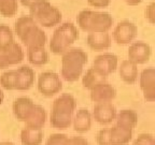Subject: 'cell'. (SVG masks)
<instances>
[{
    "mask_svg": "<svg viewBox=\"0 0 155 145\" xmlns=\"http://www.w3.org/2000/svg\"><path fill=\"white\" fill-rule=\"evenodd\" d=\"M77 109V100L70 94H63L57 97L52 105L50 123L58 130H65L70 127L72 116Z\"/></svg>",
    "mask_w": 155,
    "mask_h": 145,
    "instance_id": "obj_1",
    "label": "cell"
},
{
    "mask_svg": "<svg viewBox=\"0 0 155 145\" xmlns=\"http://www.w3.org/2000/svg\"><path fill=\"white\" fill-rule=\"evenodd\" d=\"M14 31L27 48L44 47L46 34L31 16H21L14 24Z\"/></svg>",
    "mask_w": 155,
    "mask_h": 145,
    "instance_id": "obj_2",
    "label": "cell"
},
{
    "mask_svg": "<svg viewBox=\"0 0 155 145\" xmlns=\"http://www.w3.org/2000/svg\"><path fill=\"white\" fill-rule=\"evenodd\" d=\"M87 54L81 48H69L61 56V76L67 82H75L82 75Z\"/></svg>",
    "mask_w": 155,
    "mask_h": 145,
    "instance_id": "obj_3",
    "label": "cell"
},
{
    "mask_svg": "<svg viewBox=\"0 0 155 145\" xmlns=\"http://www.w3.org/2000/svg\"><path fill=\"white\" fill-rule=\"evenodd\" d=\"M77 22L83 31L88 34L108 32L113 25V18L109 13L83 10L78 14Z\"/></svg>",
    "mask_w": 155,
    "mask_h": 145,
    "instance_id": "obj_4",
    "label": "cell"
},
{
    "mask_svg": "<svg viewBox=\"0 0 155 145\" xmlns=\"http://www.w3.org/2000/svg\"><path fill=\"white\" fill-rule=\"evenodd\" d=\"M29 16H31L38 25L51 28L61 21V13L48 0H36L29 7Z\"/></svg>",
    "mask_w": 155,
    "mask_h": 145,
    "instance_id": "obj_5",
    "label": "cell"
},
{
    "mask_svg": "<svg viewBox=\"0 0 155 145\" xmlns=\"http://www.w3.org/2000/svg\"><path fill=\"white\" fill-rule=\"evenodd\" d=\"M79 39V31L72 23H64L55 29L51 41L50 50L55 55H63Z\"/></svg>",
    "mask_w": 155,
    "mask_h": 145,
    "instance_id": "obj_6",
    "label": "cell"
},
{
    "mask_svg": "<svg viewBox=\"0 0 155 145\" xmlns=\"http://www.w3.org/2000/svg\"><path fill=\"white\" fill-rule=\"evenodd\" d=\"M63 88V83L59 75L52 71H46L39 75L38 90L44 97H53L57 95Z\"/></svg>",
    "mask_w": 155,
    "mask_h": 145,
    "instance_id": "obj_7",
    "label": "cell"
},
{
    "mask_svg": "<svg viewBox=\"0 0 155 145\" xmlns=\"http://www.w3.org/2000/svg\"><path fill=\"white\" fill-rule=\"evenodd\" d=\"M23 59H24V51L17 42L13 41L0 47V69L15 66L22 63Z\"/></svg>",
    "mask_w": 155,
    "mask_h": 145,
    "instance_id": "obj_8",
    "label": "cell"
},
{
    "mask_svg": "<svg viewBox=\"0 0 155 145\" xmlns=\"http://www.w3.org/2000/svg\"><path fill=\"white\" fill-rule=\"evenodd\" d=\"M138 34V28L129 21H123L116 25L113 30V40L119 45H126L134 41Z\"/></svg>",
    "mask_w": 155,
    "mask_h": 145,
    "instance_id": "obj_9",
    "label": "cell"
},
{
    "mask_svg": "<svg viewBox=\"0 0 155 145\" xmlns=\"http://www.w3.org/2000/svg\"><path fill=\"white\" fill-rule=\"evenodd\" d=\"M152 50L151 46L144 41H137L130 44L127 52L128 60L136 65H143L150 60Z\"/></svg>",
    "mask_w": 155,
    "mask_h": 145,
    "instance_id": "obj_10",
    "label": "cell"
},
{
    "mask_svg": "<svg viewBox=\"0 0 155 145\" xmlns=\"http://www.w3.org/2000/svg\"><path fill=\"white\" fill-rule=\"evenodd\" d=\"M117 65H119L117 56L112 53H104L101 55H98L94 59L93 68L107 77L117 69Z\"/></svg>",
    "mask_w": 155,
    "mask_h": 145,
    "instance_id": "obj_11",
    "label": "cell"
},
{
    "mask_svg": "<svg viewBox=\"0 0 155 145\" xmlns=\"http://www.w3.org/2000/svg\"><path fill=\"white\" fill-rule=\"evenodd\" d=\"M140 88L143 98L147 101L153 102L155 100V70L153 67L143 69L139 77Z\"/></svg>",
    "mask_w": 155,
    "mask_h": 145,
    "instance_id": "obj_12",
    "label": "cell"
},
{
    "mask_svg": "<svg viewBox=\"0 0 155 145\" xmlns=\"http://www.w3.org/2000/svg\"><path fill=\"white\" fill-rule=\"evenodd\" d=\"M36 104L28 97H18L17 99L14 100L12 105L13 114H14L15 118L19 121L26 123L30 115L34 112Z\"/></svg>",
    "mask_w": 155,
    "mask_h": 145,
    "instance_id": "obj_13",
    "label": "cell"
},
{
    "mask_svg": "<svg viewBox=\"0 0 155 145\" xmlns=\"http://www.w3.org/2000/svg\"><path fill=\"white\" fill-rule=\"evenodd\" d=\"M93 117L100 125H109L116 117V108L111 102L97 103L93 109Z\"/></svg>",
    "mask_w": 155,
    "mask_h": 145,
    "instance_id": "obj_14",
    "label": "cell"
},
{
    "mask_svg": "<svg viewBox=\"0 0 155 145\" xmlns=\"http://www.w3.org/2000/svg\"><path fill=\"white\" fill-rule=\"evenodd\" d=\"M35 83V71L28 66L15 69V90H28Z\"/></svg>",
    "mask_w": 155,
    "mask_h": 145,
    "instance_id": "obj_15",
    "label": "cell"
},
{
    "mask_svg": "<svg viewBox=\"0 0 155 145\" xmlns=\"http://www.w3.org/2000/svg\"><path fill=\"white\" fill-rule=\"evenodd\" d=\"M116 97V90L109 83H100L91 89V99L96 103L111 102Z\"/></svg>",
    "mask_w": 155,
    "mask_h": 145,
    "instance_id": "obj_16",
    "label": "cell"
},
{
    "mask_svg": "<svg viewBox=\"0 0 155 145\" xmlns=\"http://www.w3.org/2000/svg\"><path fill=\"white\" fill-rule=\"evenodd\" d=\"M86 43L93 51L99 52L108 50L111 46V37L108 32H94L88 34Z\"/></svg>",
    "mask_w": 155,
    "mask_h": 145,
    "instance_id": "obj_17",
    "label": "cell"
},
{
    "mask_svg": "<svg viewBox=\"0 0 155 145\" xmlns=\"http://www.w3.org/2000/svg\"><path fill=\"white\" fill-rule=\"evenodd\" d=\"M134 131L123 128L121 126H113L109 128V137L112 145H126L133 139Z\"/></svg>",
    "mask_w": 155,
    "mask_h": 145,
    "instance_id": "obj_18",
    "label": "cell"
},
{
    "mask_svg": "<svg viewBox=\"0 0 155 145\" xmlns=\"http://www.w3.org/2000/svg\"><path fill=\"white\" fill-rule=\"evenodd\" d=\"M119 74L125 83L129 85L135 84L138 80V66L128 59H125L119 67Z\"/></svg>",
    "mask_w": 155,
    "mask_h": 145,
    "instance_id": "obj_19",
    "label": "cell"
},
{
    "mask_svg": "<svg viewBox=\"0 0 155 145\" xmlns=\"http://www.w3.org/2000/svg\"><path fill=\"white\" fill-rule=\"evenodd\" d=\"M73 121V129L79 133H85L92 127V114L86 109L78 110Z\"/></svg>",
    "mask_w": 155,
    "mask_h": 145,
    "instance_id": "obj_20",
    "label": "cell"
},
{
    "mask_svg": "<svg viewBox=\"0 0 155 145\" xmlns=\"http://www.w3.org/2000/svg\"><path fill=\"white\" fill-rule=\"evenodd\" d=\"M115 121L117 126L134 131L138 124V114L134 110H122L119 113H116Z\"/></svg>",
    "mask_w": 155,
    "mask_h": 145,
    "instance_id": "obj_21",
    "label": "cell"
},
{
    "mask_svg": "<svg viewBox=\"0 0 155 145\" xmlns=\"http://www.w3.org/2000/svg\"><path fill=\"white\" fill-rule=\"evenodd\" d=\"M43 141L42 129L25 127L21 131V142L23 145H41Z\"/></svg>",
    "mask_w": 155,
    "mask_h": 145,
    "instance_id": "obj_22",
    "label": "cell"
},
{
    "mask_svg": "<svg viewBox=\"0 0 155 145\" xmlns=\"http://www.w3.org/2000/svg\"><path fill=\"white\" fill-rule=\"evenodd\" d=\"M27 58L32 66L41 67L48 63L50 56L44 47H29L27 50Z\"/></svg>",
    "mask_w": 155,
    "mask_h": 145,
    "instance_id": "obj_23",
    "label": "cell"
},
{
    "mask_svg": "<svg viewBox=\"0 0 155 145\" xmlns=\"http://www.w3.org/2000/svg\"><path fill=\"white\" fill-rule=\"evenodd\" d=\"M107 82V77L100 74L96 69L94 68H90L88 70L85 72V74L82 77V84L86 89H92L96 85L100 84V83Z\"/></svg>",
    "mask_w": 155,
    "mask_h": 145,
    "instance_id": "obj_24",
    "label": "cell"
},
{
    "mask_svg": "<svg viewBox=\"0 0 155 145\" xmlns=\"http://www.w3.org/2000/svg\"><path fill=\"white\" fill-rule=\"evenodd\" d=\"M46 117H48V115H46V112H45V110H44V108H42L41 105H37L36 104V108H35L32 114L30 115L28 121L25 123L26 124V127L42 129L46 121Z\"/></svg>",
    "mask_w": 155,
    "mask_h": 145,
    "instance_id": "obj_25",
    "label": "cell"
},
{
    "mask_svg": "<svg viewBox=\"0 0 155 145\" xmlns=\"http://www.w3.org/2000/svg\"><path fill=\"white\" fill-rule=\"evenodd\" d=\"M18 10L17 0H0V14L5 17H12Z\"/></svg>",
    "mask_w": 155,
    "mask_h": 145,
    "instance_id": "obj_26",
    "label": "cell"
},
{
    "mask_svg": "<svg viewBox=\"0 0 155 145\" xmlns=\"http://www.w3.org/2000/svg\"><path fill=\"white\" fill-rule=\"evenodd\" d=\"M0 85L7 90H15V70L3 72L0 76Z\"/></svg>",
    "mask_w": 155,
    "mask_h": 145,
    "instance_id": "obj_27",
    "label": "cell"
},
{
    "mask_svg": "<svg viewBox=\"0 0 155 145\" xmlns=\"http://www.w3.org/2000/svg\"><path fill=\"white\" fill-rule=\"evenodd\" d=\"M13 41H14V36L12 29L5 24H0V47Z\"/></svg>",
    "mask_w": 155,
    "mask_h": 145,
    "instance_id": "obj_28",
    "label": "cell"
},
{
    "mask_svg": "<svg viewBox=\"0 0 155 145\" xmlns=\"http://www.w3.org/2000/svg\"><path fill=\"white\" fill-rule=\"evenodd\" d=\"M68 135L64 133H53L48 137L45 145H66Z\"/></svg>",
    "mask_w": 155,
    "mask_h": 145,
    "instance_id": "obj_29",
    "label": "cell"
},
{
    "mask_svg": "<svg viewBox=\"0 0 155 145\" xmlns=\"http://www.w3.org/2000/svg\"><path fill=\"white\" fill-rule=\"evenodd\" d=\"M133 145H155V140L151 133H140L135 139Z\"/></svg>",
    "mask_w": 155,
    "mask_h": 145,
    "instance_id": "obj_30",
    "label": "cell"
},
{
    "mask_svg": "<svg viewBox=\"0 0 155 145\" xmlns=\"http://www.w3.org/2000/svg\"><path fill=\"white\" fill-rule=\"evenodd\" d=\"M96 141L98 145H112L109 137V128H104L98 131Z\"/></svg>",
    "mask_w": 155,
    "mask_h": 145,
    "instance_id": "obj_31",
    "label": "cell"
},
{
    "mask_svg": "<svg viewBox=\"0 0 155 145\" xmlns=\"http://www.w3.org/2000/svg\"><path fill=\"white\" fill-rule=\"evenodd\" d=\"M145 18L148 19L150 24H154L155 23V2H152L147 7L144 11Z\"/></svg>",
    "mask_w": 155,
    "mask_h": 145,
    "instance_id": "obj_32",
    "label": "cell"
},
{
    "mask_svg": "<svg viewBox=\"0 0 155 145\" xmlns=\"http://www.w3.org/2000/svg\"><path fill=\"white\" fill-rule=\"evenodd\" d=\"M66 145H90L88 141L83 137H72V138H68Z\"/></svg>",
    "mask_w": 155,
    "mask_h": 145,
    "instance_id": "obj_33",
    "label": "cell"
},
{
    "mask_svg": "<svg viewBox=\"0 0 155 145\" xmlns=\"http://www.w3.org/2000/svg\"><path fill=\"white\" fill-rule=\"evenodd\" d=\"M91 7L94 8H107L110 5L111 0H87Z\"/></svg>",
    "mask_w": 155,
    "mask_h": 145,
    "instance_id": "obj_34",
    "label": "cell"
},
{
    "mask_svg": "<svg viewBox=\"0 0 155 145\" xmlns=\"http://www.w3.org/2000/svg\"><path fill=\"white\" fill-rule=\"evenodd\" d=\"M125 1L129 5H138L139 3H141L142 0H125Z\"/></svg>",
    "mask_w": 155,
    "mask_h": 145,
    "instance_id": "obj_35",
    "label": "cell"
},
{
    "mask_svg": "<svg viewBox=\"0 0 155 145\" xmlns=\"http://www.w3.org/2000/svg\"><path fill=\"white\" fill-rule=\"evenodd\" d=\"M34 1H36V0H21L22 5H24V7H27V8L30 7V5H31Z\"/></svg>",
    "mask_w": 155,
    "mask_h": 145,
    "instance_id": "obj_36",
    "label": "cell"
},
{
    "mask_svg": "<svg viewBox=\"0 0 155 145\" xmlns=\"http://www.w3.org/2000/svg\"><path fill=\"white\" fill-rule=\"evenodd\" d=\"M3 99H5V95H3V92H2V90L0 89V105L2 104Z\"/></svg>",
    "mask_w": 155,
    "mask_h": 145,
    "instance_id": "obj_37",
    "label": "cell"
},
{
    "mask_svg": "<svg viewBox=\"0 0 155 145\" xmlns=\"http://www.w3.org/2000/svg\"><path fill=\"white\" fill-rule=\"evenodd\" d=\"M0 145H15L13 142H10V141H5V142H0Z\"/></svg>",
    "mask_w": 155,
    "mask_h": 145,
    "instance_id": "obj_38",
    "label": "cell"
}]
</instances>
